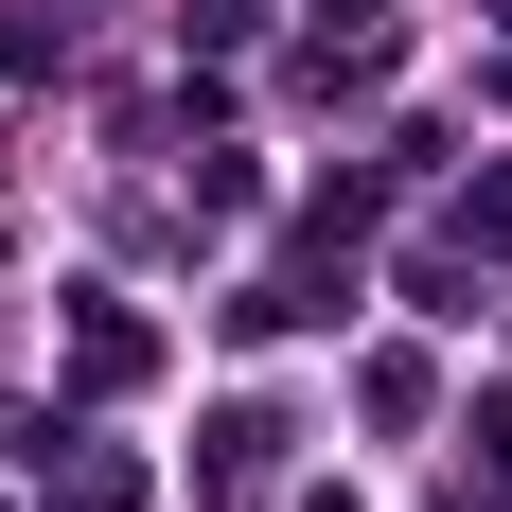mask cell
Returning <instances> with one entry per match:
<instances>
[{"label": "cell", "mask_w": 512, "mask_h": 512, "mask_svg": "<svg viewBox=\"0 0 512 512\" xmlns=\"http://www.w3.org/2000/svg\"><path fill=\"white\" fill-rule=\"evenodd\" d=\"M477 442H495V477H512V407H495V424H477Z\"/></svg>", "instance_id": "1"}]
</instances>
